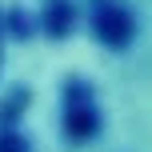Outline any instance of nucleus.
<instances>
[{
  "label": "nucleus",
  "instance_id": "f257e3e1",
  "mask_svg": "<svg viewBox=\"0 0 152 152\" xmlns=\"http://www.w3.org/2000/svg\"><path fill=\"white\" fill-rule=\"evenodd\" d=\"M100 28L108 32V40H112V44H116V40H128V20H124L116 8H108V4L100 8Z\"/></svg>",
  "mask_w": 152,
  "mask_h": 152
}]
</instances>
